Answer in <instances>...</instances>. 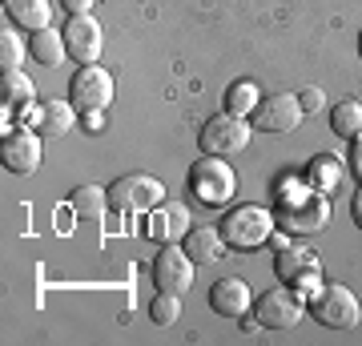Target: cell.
Returning <instances> with one entry per match:
<instances>
[{
    "label": "cell",
    "instance_id": "2e32d148",
    "mask_svg": "<svg viewBox=\"0 0 362 346\" xmlns=\"http://www.w3.org/2000/svg\"><path fill=\"white\" fill-rule=\"evenodd\" d=\"M181 250L197 262H218L221 258V246H226V238H221V230H214V226H189V233L181 238Z\"/></svg>",
    "mask_w": 362,
    "mask_h": 346
},
{
    "label": "cell",
    "instance_id": "d6986e66",
    "mask_svg": "<svg viewBox=\"0 0 362 346\" xmlns=\"http://www.w3.org/2000/svg\"><path fill=\"white\" fill-rule=\"evenodd\" d=\"M73 109L77 105H69V101H45L40 105V117H37V129H40V137H65L69 129H73Z\"/></svg>",
    "mask_w": 362,
    "mask_h": 346
},
{
    "label": "cell",
    "instance_id": "4dcf8cb0",
    "mask_svg": "<svg viewBox=\"0 0 362 346\" xmlns=\"http://www.w3.org/2000/svg\"><path fill=\"white\" fill-rule=\"evenodd\" d=\"M350 161H354V173L362 178V137H354V154H350Z\"/></svg>",
    "mask_w": 362,
    "mask_h": 346
},
{
    "label": "cell",
    "instance_id": "8fae6325",
    "mask_svg": "<svg viewBox=\"0 0 362 346\" xmlns=\"http://www.w3.org/2000/svg\"><path fill=\"white\" fill-rule=\"evenodd\" d=\"M61 33H65V49H69V57H73V61L97 64V57H101V45H105V33H101V25H97L89 13L69 16V25L61 28Z\"/></svg>",
    "mask_w": 362,
    "mask_h": 346
},
{
    "label": "cell",
    "instance_id": "f546056e",
    "mask_svg": "<svg viewBox=\"0 0 362 346\" xmlns=\"http://www.w3.org/2000/svg\"><path fill=\"white\" fill-rule=\"evenodd\" d=\"M350 218H354V226H362V185H358V193L350 197Z\"/></svg>",
    "mask_w": 362,
    "mask_h": 346
},
{
    "label": "cell",
    "instance_id": "ac0fdd59",
    "mask_svg": "<svg viewBox=\"0 0 362 346\" xmlns=\"http://www.w3.org/2000/svg\"><path fill=\"white\" fill-rule=\"evenodd\" d=\"M28 52H33L45 69H57V64L69 57L65 33H57V28H40V33H33V40H28Z\"/></svg>",
    "mask_w": 362,
    "mask_h": 346
},
{
    "label": "cell",
    "instance_id": "52a82bcc",
    "mask_svg": "<svg viewBox=\"0 0 362 346\" xmlns=\"http://www.w3.org/2000/svg\"><path fill=\"white\" fill-rule=\"evenodd\" d=\"M302 310H306L302 298H298L294 290H282V286L254 298V322L266 326V330H290V326H298Z\"/></svg>",
    "mask_w": 362,
    "mask_h": 346
},
{
    "label": "cell",
    "instance_id": "4fadbf2b",
    "mask_svg": "<svg viewBox=\"0 0 362 346\" xmlns=\"http://www.w3.org/2000/svg\"><path fill=\"white\" fill-rule=\"evenodd\" d=\"M250 306H254V298H250V286L242 278H218L209 286V310L221 318H242Z\"/></svg>",
    "mask_w": 362,
    "mask_h": 346
},
{
    "label": "cell",
    "instance_id": "d4e9b609",
    "mask_svg": "<svg viewBox=\"0 0 362 346\" xmlns=\"http://www.w3.org/2000/svg\"><path fill=\"white\" fill-rule=\"evenodd\" d=\"M254 105H258V89H254L250 81L230 85V93H226V109H230V113H254Z\"/></svg>",
    "mask_w": 362,
    "mask_h": 346
},
{
    "label": "cell",
    "instance_id": "7a4b0ae2",
    "mask_svg": "<svg viewBox=\"0 0 362 346\" xmlns=\"http://www.w3.org/2000/svg\"><path fill=\"white\" fill-rule=\"evenodd\" d=\"M189 193H194L202 205H226L238 193V178H233L230 161H221V157H209L202 154L189 166V178H185Z\"/></svg>",
    "mask_w": 362,
    "mask_h": 346
},
{
    "label": "cell",
    "instance_id": "f1b7e54d",
    "mask_svg": "<svg viewBox=\"0 0 362 346\" xmlns=\"http://www.w3.org/2000/svg\"><path fill=\"white\" fill-rule=\"evenodd\" d=\"M61 4L69 8V16H81V13H89V8L97 4V0H61Z\"/></svg>",
    "mask_w": 362,
    "mask_h": 346
},
{
    "label": "cell",
    "instance_id": "83f0119b",
    "mask_svg": "<svg viewBox=\"0 0 362 346\" xmlns=\"http://www.w3.org/2000/svg\"><path fill=\"white\" fill-rule=\"evenodd\" d=\"M105 109H85V113H81V125H85V133H101L105 129Z\"/></svg>",
    "mask_w": 362,
    "mask_h": 346
},
{
    "label": "cell",
    "instance_id": "9c48e42d",
    "mask_svg": "<svg viewBox=\"0 0 362 346\" xmlns=\"http://www.w3.org/2000/svg\"><path fill=\"white\" fill-rule=\"evenodd\" d=\"M69 97H73V105H77L81 113L85 109H109V101H113V77H109V69L81 64L77 73H73V81H69Z\"/></svg>",
    "mask_w": 362,
    "mask_h": 346
},
{
    "label": "cell",
    "instance_id": "277c9868",
    "mask_svg": "<svg viewBox=\"0 0 362 346\" xmlns=\"http://www.w3.org/2000/svg\"><path fill=\"white\" fill-rule=\"evenodd\" d=\"M310 314H314V322H322V326H330V330H350V326H358L362 306H358V298H354L350 286L326 282V286L314 290Z\"/></svg>",
    "mask_w": 362,
    "mask_h": 346
},
{
    "label": "cell",
    "instance_id": "1f68e13d",
    "mask_svg": "<svg viewBox=\"0 0 362 346\" xmlns=\"http://www.w3.org/2000/svg\"><path fill=\"white\" fill-rule=\"evenodd\" d=\"M358 57H362V33H358Z\"/></svg>",
    "mask_w": 362,
    "mask_h": 346
},
{
    "label": "cell",
    "instance_id": "cb8c5ba5",
    "mask_svg": "<svg viewBox=\"0 0 362 346\" xmlns=\"http://www.w3.org/2000/svg\"><path fill=\"white\" fill-rule=\"evenodd\" d=\"M149 318L157 326H173L181 318V294H169V290H157V298L149 302Z\"/></svg>",
    "mask_w": 362,
    "mask_h": 346
},
{
    "label": "cell",
    "instance_id": "7402d4cb",
    "mask_svg": "<svg viewBox=\"0 0 362 346\" xmlns=\"http://www.w3.org/2000/svg\"><path fill=\"white\" fill-rule=\"evenodd\" d=\"M0 97L13 105H28L33 101V81L21 73V69H4V77H0Z\"/></svg>",
    "mask_w": 362,
    "mask_h": 346
},
{
    "label": "cell",
    "instance_id": "5bb4252c",
    "mask_svg": "<svg viewBox=\"0 0 362 346\" xmlns=\"http://www.w3.org/2000/svg\"><path fill=\"white\" fill-rule=\"evenodd\" d=\"M145 233L153 238V242H161V246H169V242H177V238H185L189 233V209L181 202H161L149 214V226H145Z\"/></svg>",
    "mask_w": 362,
    "mask_h": 346
},
{
    "label": "cell",
    "instance_id": "44dd1931",
    "mask_svg": "<svg viewBox=\"0 0 362 346\" xmlns=\"http://www.w3.org/2000/svg\"><path fill=\"white\" fill-rule=\"evenodd\" d=\"M330 129H334L338 137H346V142L362 137V105L358 101H338L334 109H330Z\"/></svg>",
    "mask_w": 362,
    "mask_h": 346
},
{
    "label": "cell",
    "instance_id": "603a6c76",
    "mask_svg": "<svg viewBox=\"0 0 362 346\" xmlns=\"http://www.w3.org/2000/svg\"><path fill=\"white\" fill-rule=\"evenodd\" d=\"M338 178H342V169H338V157L334 154H322L310 161V185H318L322 193H330L338 185Z\"/></svg>",
    "mask_w": 362,
    "mask_h": 346
},
{
    "label": "cell",
    "instance_id": "e0dca14e",
    "mask_svg": "<svg viewBox=\"0 0 362 346\" xmlns=\"http://www.w3.org/2000/svg\"><path fill=\"white\" fill-rule=\"evenodd\" d=\"M4 13L13 25L28 28V33L49 28V0H4Z\"/></svg>",
    "mask_w": 362,
    "mask_h": 346
},
{
    "label": "cell",
    "instance_id": "ba28073f",
    "mask_svg": "<svg viewBox=\"0 0 362 346\" xmlns=\"http://www.w3.org/2000/svg\"><path fill=\"white\" fill-rule=\"evenodd\" d=\"M250 121H254V129H262V133H290V129H298V121H302V101H298L294 93L258 97Z\"/></svg>",
    "mask_w": 362,
    "mask_h": 346
},
{
    "label": "cell",
    "instance_id": "7c38bea8",
    "mask_svg": "<svg viewBox=\"0 0 362 346\" xmlns=\"http://www.w3.org/2000/svg\"><path fill=\"white\" fill-rule=\"evenodd\" d=\"M0 161H4L8 173H33V169L40 166V137L33 133V129L8 133L4 145H0Z\"/></svg>",
    "mask_w": 362,
    "mask_h": 346
},
{
    "label": "cell",
    "instance_id": "30bf717a",
    "mask_svg": "<svg viewBox=\"0 0 362 346\" xmlns=\"http://www.w3.org/2000/svg\"><path fill=\"white\" fill-rule=\"evenodd\" d=\"M153 286L169 290V294H185L194 286V258L169 242L161 246V254L153 258Z\"/></svg>",
    "mask_w": 362,
    "mask_h": 346
},
{
    "label": "cell",
    "instance_id": "ffe728a7",
    "mask_svg": "<svg viewBox=\"0 0 362 346\" xmlns=\"http://www.w3.org/2000/svg\"><path fill=\"white\" fill-rule=\"evenodd\" d=\"M69 205H73V214L85 218V221L105 218V209H109V190H105V185H77L73 197H69Z\"/></svg>",
    "mask_w": 362,
    "mask_h": 346
},
{
    "label": "cell",
    "instance_id": "8992f818",
    "mask_svg": "<svg viewBox=\"0 0 362 346\" xmlns=\"http://www.w3.org/2000/svg\"><path fill=\"white\" fill-rule=\"evenodd\" d=\"M165 197V185L149 173H125L109 185V209L113 214H141V209H157Z\"/></svg>",
    "mask_w": 362,
    "mask_h": 346
},
{
    "label": "cell",
    "instance_id": "9a60e30c",
    "mask_svg": "<svg viewBox=\"0 0 362 346\" xmlns=\"http://www.w3.org/2000/svg\"><path fill=\"white\" fill-rule=\"evenodd\" d=\"M274 270H278V278L286 286H310L318 278V258H314V250H294L290 246V250L274 258Z\"/></svg>",
    "mask_w": 362,
    "mask_h": 346
},
{
    "label": "cell",
    "instance_id": "5b68a950",
    "mask_svg": "<svg viewBox=\"0 0 362 346\" xmlns=\"http://www.w3.org/2000/svg\"><path fill=\"white\" fill-rule=\"evenodd\" d=\"M250 133L254 129L242 121V113H214L206 121V125L197 129V145H202V154L209 157H233V154H242L250 145Z\"/></svg>",
    "mask_w": 362,
    "mask_h": 346
},
{
    "label": "cell",
    "instance_id": "4316f807",
    "mask_svg": "<svg viewBox=\"0 0 362 346\" xmlns=\"http://www.w3.org/2000/svg\"><path fill=\"white\" fill-rule=\"evenodd\" d=\"M298 101H302V113H314V109H322V89H302L298 93Z\"/></svg>",
    "mask_w": 362,
    "mask_h": 346
},
{
    "label": "cell",
    "instance_id": "3957f363",
    "mask_svg": "<svg viewBox=\"0 0 362 346\" xmlns=\"http://www.w3.org/2000/svg\"><path fill=\"white\" fill-rule=\"evenodd\" d=\"M274 226H278L274 214H266L262 205H238L221 221V238L233 250H258V246H266L274 238Z\"/></svg>",
    "mask_w": 362,
    "mask_h": 346
},
{
    "label": "cell",
    "instance_id": "6da1fadb",
    "mask_svg": "<svg viewBox=\"0 0 362 346\" xmlns=\"http://www.w3.org/2000/svg\"><path fill=\"white\" fill-rule=\"evenodd\" d=\"M274 221L286 233H318L330 221V193L318 185H286L274 202Z\"/></svg>",
    "mask_w": 362,
    "mask_h": 346
},
{
    "label": "cell",
    "instance_id": "484cf974",
    "mask_svg": "<svg viewBox=\"0 0 362 346\" xmlns=\"http://www.w3.org/2000/svg\"><path fill=\"white\" fill-rule=\"evenodd\" d=\"M21 40H16V33H8V28H4V33H0V64H4V69H16V64H21Z\"/></svg>",
    "mask_w": 362,
    "mask_h": 346
}]
</instances>
